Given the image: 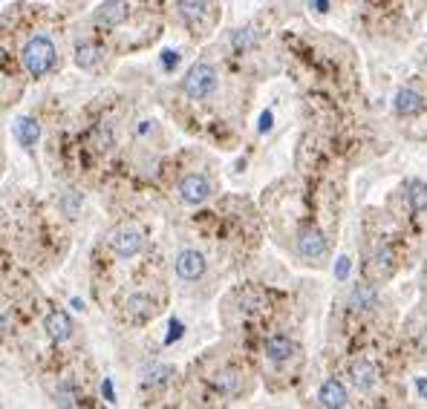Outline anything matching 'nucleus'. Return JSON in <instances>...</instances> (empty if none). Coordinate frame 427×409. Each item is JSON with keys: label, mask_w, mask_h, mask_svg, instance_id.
<instances>
[{"label": "nucleus", "mask_w": 427, "mask_h": 409, "mask_svg": "<svg viewBox=\"0 0 427 409\" xmlns=\"http://www.w3.org/2000/svg\"><path fill=\"white\" fill-rule=\"evenodd\" d=\"M375 303H378V297L370 286H355L350 294V308H355V311H370V308H375Z\"/></svg>", "instance_id": "f3484780"}, {"label": "nucleus", "mask_w": 427, "mask_h": 409, "mask_svg": "<svg viewBox=\"0 0 427 409\" xmlns=\"http://www.w3.org/2000/svg\"><path fill=\"white\" fill-rule=\"evenodd\" d=\"M297 251H301V257H306V259L326 257V240H323V234L315 231V228H306L301 237H297Z\"/></svg>", "instance_id": "423d86ee"}, {"label": "nucleus", "mask_w": 427, "mask_h": 409, "mask_svg": "<svg viewBox=\"0 0 427 409\" xmlns=\"http://www.w3.org/2000/svg\"><path fill=\"white\" fill-rule=\"evenodd\" d=\"M9 323H12V317H9V311L0 306V332H6L9 329Z\"/></svg>", "instance_id": "4be33fe9"}, {"label": "nucleus", "mask_w": 427, "mask_h": 409, "mask_svg": "<svg viewBox=\"0 0 427 409\" xmlns=\"http://www.w3.org/2000/svg\"><path fill=\"white\" fill-rule=\"evenodd\" d=\"M124 311H127V317H131L133 323H145V320H150V317L156 314V303L148 294H131L127 303H124Z\"/></svg>", "instance_id": "0eeeda50"}, {"label": "nucleus", "mask_w": 427, "mask_h": 409, "mask_svg": "<svg viewBox=\"0 0 427 409\" xmlns=\"http://www.w3.org/2000/svg\"><path fill=\"white\" fill-rule=\"evenodd\" d=\"M237 47H245V43H251V29H240V35L234 38Z\"/></svg>", "instance_id": "412c9836"}, {"label": "nucleus", "mask_w": 427, "mask_h": 409, "mask_svg": "<svg viewBox=\"0 0 427 409\" xmlns=\"http://www.w3.org/2000/svg\"><path fill=\"white\" fill-rule=\"evenodd\" d=\"M214 386H217L223 395H240L243 392V375L237 369H223L214 375Z\"/></svg>", "instance_id": "2eb2a0df"}, {"label": "nucleus", "mask_w": 427, "mask_h": 409, "mask_svg": "<svg viewBox=\"0 0 427 409\" xmlns=\"http://www.w3.org/2000/svg\"><path fill=\"white\" fill-rule=\"evenodd\" d=\"M407 196H410V205H413V211H418V213H424L427 211V185L424 181H418V179H413L410 185H407Z\"/></svg>", "instance_id": "6ab92c4d"}, {"label": "nucleus", "mask_w": 427, "mask_h": 409, "mask_svg": "<svg viewBox=\"0 0 427 409\" xmlns=\"http://www.w3.org/2000/svg\"><path fill=\"white\" fill-rule=\"evenodd\" d=\"M165 375H167V366H148L142 372V386H159L165 383Z\"/></svg>", "instance_id": "aec40b11"}, {"label": "nucleus", "mask_w": 427, "mask_h": 409, "mask_svg": "<svg viewBox=\"0 0 427 409\" xmlns=\"http://www.w3.org/2000/svg\"><path fill=\"white\" fill-rule=\"evenodd\" d=\"M75 64L81 69H96L101 64V50L96 43H78L75 47Z\"/></svg>", "instance_id": "dca6fc26"}, {"label": "nucleus", "mask_w": 427, "mask_h": 409, "mask_svg": "<svg viewBox=\"0 0 427 409\" xmlns=\"http://www.w3.org/2000/svg\"><path fill=\"white\" fill-rule=\"evenodd\" d=\"M396 110L401 116H416L421 110V96L413 93V89H401V93L396 96Z\"/></svg>", "instance_id": "a211bd4d"}, {"label": "nucleus", "mask_w": 427, "mask_h": 409, "mask_svg": "<svg viewBox=\"0 0 427 409\" xmlns=\"http://www.w3.org/2000/svg\"><path fill=\"white\" fill-rule=\"evenodd\" d=\"M185 96L199 101V99H208L214 89H217V69L211 64H194L188 72H185Z\"/></svg>", "instance_id": "f03ea898"}, {"label": "nucleus", "mask_w": 427, "mask_h": 409, "mask_svg": "<svg viewBox=\"0 0 427 409\" xmlns=\"http://www.w3.org/2000/svg\"><path fill=\"white\" fill-rule=\"evenodd\" d=\"M142 248H145V234L136 231V228H121V231H116L113 240H110V251H113L118 259H131V257H136Z\"/></svg>", "instance_id": "7ed1b4c3"}, {"label": "nucleus", "mask_w": 427, "mask_h": 409, "mask_svg": "<svg viewBox=\"0 0 427 409\" xmlns=\"http://www.w3.org/2000/svg\"><path fill=\"white\" fill-rule=\"evenodd\" d=\"M0 303H4V294H0Z\"/></svg>", "instance_id": "b1692460"}, {"label": "nucleus", "mask_w": 427, "mask_h": 409, "mask_svg": "<svg viewBox=\"0 0 427 409\" xmlns=\"http://www.w3.org/2000/svg\"><path fill=\"white\" fill-rule=\"evenodd\" d=\"M424 277H427V262H424Z\"/></svg>", "instance_id": "5701e85b"}, {"label": "nucleus", "mask_w": 427, "mask_h": 409, "mask_svg": "<svg viewBox=\"0 0 427 409\" xmlns=\"http://www.w3.org/2000/svg\"><path fill=\"white\" fill-rule=\"evenodd\" d=\"M21 61H23V67H26L29 75L44 78V75L52 72L55 64H58L55 43H52L47 35H35V38H29V40H26V47H23V52H21Z\"/></svg>", "instance_id": "f257e3e1"}, {"label": "nucleus", "mask_w": 427, "mask_h": 409, "mask_svg": "<svg viewBox=\"0 0 427 409\" xmlns=\"http://www.w3.org/2000/svg\"><path fill=\"white\" fill-rule=\"evenodd\" d=\"M177 274L182 277V280H188V283H194V280H199L202 274H205V257L199 254V251H179V257H177Z\"/></svg>", "instance_id": "39448f33"}, {"label": "nucleus", "mask_w": 427, "mask_h": 409, "mask_svg": "<svg viewBox=\"0 0 427 409\" xmlns=\"http://www.w3.org/2000/svg\"><path fill=\"white\" fill-rule=\"evenodd\" d=\"M47 335L55 340V343H64V340H70V335H72V320H70V314H64V311H52L50 317H47Z\"/></svg>", "instance_id": "ddd939ff"}, {"label": "nucleus", "mask_w": 427, "mask_h": 409, "mask_svg": "<svg viewBox=\"0 0 427 409\" xmlns=\"http://www.w3.org/2000/svg\"><path fill=\"white\" fill-rule=\"evenodd\" d=\"M179 199L182 202H188V205H202L208 196H211V181L205 179V176H199V173H191V176H185L182 181H179Z\"/></svg>", "instance_id": "20e7f679"}, {"label": "nucleus", "mask_w": 427, "mask_h": 409, "mask_svg": "<svg viewBox=\"0 0 427 409\" xmlns=\"http://www.w3.org/2000/svg\"><path fill=\"white\" fill-rule=\"evenodd\" d=\"M15 139H18L23 147H32V145L40 139V124H38L35 118H29V116L18 118V121H15Z\"/></svg>", "instance_id": "4468645a"}, {"label": "nucleus", "mask_w": 427, "mask_h": 409, "mask_svg": "<svg viewBox=\"0 0 427 409\" xmlns=\"http://www.w3.org/2000/svg\"><path fill=\"white\" fill-rule=\"evenodd\" d=\"M177 15L188 26H199L208 18V0H177Z\"/></svg>", "instance_id": "1a4fd4ad"}, {"label": "nucleus", "mask_w": 427, "mask_h": 409, "mask_svg": "<svg viewBox=\"0 0 427 409\" xmlns=\"http://www.w3.org/2000/svg\"><path fill=\"white\" fill-rule=\"evenodd\" d=\"M263 352H266V357H269L272 363H286L289 357H294L297 346H294L286 335H272V337L263 343Z\"/></svg>", "instance_id": "6e6552de"}, {"label": "nucleus", "mask_w": 427, "mask_h": 409, "mask_svg": "<svg viewBox=\"0 0 427 409\" xmlns=\"http://www.w3.org/2000/svg\"><path fill=\"white\" fill-rule=\"evenodd\" d=\"M350 378H353V383L358 389L367 392V389H372L378 383V369H375V363H370V360H355L350 366Z\"/></svg>", "instance_id": "9d476101"}, {"label": "nucleus", "mask_w": 427, "mask_h": 409, "mask_svg": "<svg viewBox=\"0 0 427 409\" xmlns=\"http://www.w3.org/2000/svg\"><path fill=\"white\" fill-rule=\"evenodd\" d=\"M96 21L99 23H104V26H121L124 21H127V0H107V4L99 9V15H96Z\"/></svg>", "instance_id": "f8f14e48"}, {"label": "nucleus", "mask_w": 427, "mask_h": 409, "mask_svg": "<svg viewBox=\"0 0 427 409\" xmlns=\"http://www.w3.org/2000/svg\"><path fill=\"white\" fill-rule=\"evenodd\" d=\"M318 403L321 406H329V409H338V406H347L350 398H347V389L340 381H326L318 392Z\"/></svg>", "instance_id": "9b49d317"}]
</instances>
